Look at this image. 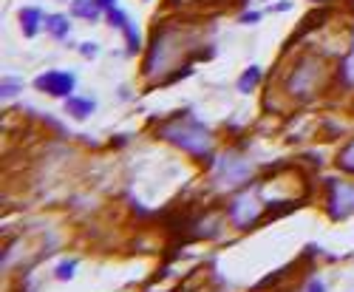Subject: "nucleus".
I'll list each match as a JSON object with an SVG mask.
<instances>
[{
    "instance_id": "nucleus-1",
    "label": "nucleus",
    "mask_w": 354,
    "mask_h": 292,
    "mask_svg": "<svg viewBox=\"0 0 354 292\" xmlns=\"http://www.w3.org/2000/svg\"><path fill=\"white\" fill-rule=\"evenodd\" d=\"M196 43L193 32L182 23H162L153 28L151 43H147L145 60H142V77L151 82H165L167 74L182 63V57Z\"/></svg>"
},
{
    "instance_id": "nucleus-2",
    "label": "nucleus",
    "mask_w": 354,
    "mask_h": 292,
    "mask_svg": "<svg viewBox=\"0 0 354 292\" xmlns=\"http://www.w3.org/2000/svg\"><path fill=\"white\" fill-rule=\"evenodd\" d=\"M159 139L176 145V148L193 156L196 162L213 165V134L204 122H198L196 116H173V120L162 122Z\"/></svg>"
},
{
    "instance_id": "nucleus-3",
    "label": "nucleus",
    "mask_w": 354,
    "mask_h": 292,
    "mask_svg": "<svg viewBox=\"0 0 354 292\" xmlns=\"http://www.w3.org/2000/svg\"><path fill=\"white\" fill-rule=\"evenodd\" d=\"M326 60H323L320 54L315 51H304L298 60H295V66L286 71L283 77V91L298 100V102H309L317 97L323 80H326Z\"/></svg>"
},
{
    "instance_id": "nucleus-4",
    "label": "nucleus",
    "mask_w": 354,
    "mask_h": 292,
    "mask_svg": "<svg viewBox=\"0 0 354 292\" xmlns=\"http://www.w3.org/2000/svg\"><path fill=\"white\" fill-rule=\"evenodd\" d=\"M210 170H213V182H216V188H224V190H241V188L252 179L255 165H252L241 151L227 148L221 156L213 159Z\"/></svg>"
},
{
    "instance_id": "nucleus-5",
    "label": "nucleus",
    "mask_w": 354,
    "mask_h": 292,
    "mask_svg": "<svg viewBox=\"0 0 354 292\" xmlns=\"http://www.w3.org/2000/svg\"><path fill=\"white\" fill-rule=\"evenodd\" d=\"M261 213H263V199H261V188H255V185L241 188L227 204V219L241 232H247L261 219Z\"/></svg>"
},
{
    "instance_id": "nucleus-6",
    "label": "nucleus",
    "mask_w": 354,
    "mask_h": 292,
    "mask_svg": "<svg viewBox=\"0 0 354 292\" xmlns=\"http://www.w3.org/2000/svg\"><path fill=\"white\" fill-rule=\"evenodd\" d=\"M326 185V213L335 221L354 216V185L340 179H323Z\"/></svg>"
},
{
    "instance_id": "nucleus-7",
    "label": "nucleus",
    "mask_w": 354,
    "mask_h": 292,
    "mask_svg": "<svg viewBox=\"0 0 354 292\" xmlns=\"http://www.w3.org/2000/svg\"><path fill=\"white\" fill-rule=\"evenodd\" d=\"M35 89L46 97H54V100H68L74 91H77V74L66 71V69H51V71H43L37 80H35Z\"/></svg>"
},
{
    "instance_id": "nucleus-8",
    "label": "nucleus",
    "mask_w": 354,
    "mask_h": 292,
    "mask_svg": "<svg viewBox=\"0 0 354 292\" xmlns=\"http://www.w3.org/2000/svg\"><path fill=\"white\" fill-rule=\"evenodd\" d=\"M17 20H20V32H23V37H37L40 35V28H46V17H43V12L37 9V6H23L20 12H17Z\"/></svg>"
},
{
    "instance_id": "nucleus-9",
    "label": "nucleus",
    "mask_w": 354,
    "mask_h": 292,
    "mask_svg": "<svg viewBox=\"0 0 354 292\" xmlns=\"http://www.w3.org/2000/svg\"><path fill=\"white\" fill-rule=\"evenodd\" d=\"M63 108H66V113L68 116H74V120H88L94 111H97V100H91V97H80V94H71L68 100H63Z\"/></svg>"
},
{
    "instance_id": "nucleus-10",
    "label": "nucleus",
    "mask_w": 354,
    "mask_h": 292,
    "mask_svg": "<svg viewBox=\"0 0 354 292\" xmlns=\"http://www.w3.org/2000/svg\"><path fill=\"white\" fill-rule=\"evenodd\" d=\"M337 85L346 91H354V32H351V43H348V51L337 66Z\"/></svg>"
},
{
    "instance_id": "nucleus-11",
    "label": "nucleus",
    "mask_w": 354,
    "mask_h": 292,
    "mask_svg": "<svg viewBox=\"0 0 354 292\" xmlns=\"http://www.w3.org/2000/svg\"><path fill=\"white\" fill-rule=\"evenodd\" d=\"M68 12L74 17H80V20H88V23H97L105 15V9L100 6V0H71Z\"/></svg>"
},
{
    "instance_id": "nucleus-12",
    "label": "nucleus",
    "mask_w": 354,
    "mask_h": 292,
    "mask_svg": "<svg viewBox=\"0 0 354 292\" xmlns=\"http://www.w3.org/2000/svg\"><path fill=\"white\" fill-rule=\"evenodd\" d=\"M46 32L51 40H68L71 35V17L63 15V12H54L46 17Z\"/></svg>"
},
{
    "instance_id": "nucleus-13",
    "label": "nucleus",
    "mask_w": 354,
    "mask_h": 292,
    "mask_svg": "<svg viewBox=\"0 0 354 292\" xmlns=\"http://www.w3.org/2000/svg\"><path fill=\"white\" fill-rule=\"evenodd\" d=\"M261 80H263V69L261 66H247L244 74L239 77V82H235V89H239L241 94H252L261 85Z\"/></svg>"
},
{
    "instance_id": "nucleus-14",
    "label": "nucleus",
    "mask_w": 354,
    "mask_h": 292,
    "mask_svg": "<svg viewBox=\"0 0 354 292\" xmlns=\"http://www.w3.org/2000/svg\"><path fill=\"white\" fill-rule=\"evenodd\" d=\"M326 17H329V12H326V9H315V12H309V15L301 20V26H298V37H304V35L315 32L317 26L326 23Z\"/></svg>"
},
{
    "instance_id": "nucleus-15",
    "label": "nucleus",
    "mask_w": 354,
    "mask_h": 292,
    "mask_svg": "<svg viewBox=\"0 0 354 292\" xmlns=\"http://www.w3.org/2000/svg\"><path fill=\"white\" fill-rule=\"evenodd\" d=\"M337 167H340V173H346V176H354V139H348L343 148H340Z\"/></svg>"
},
{
    "instance_id": "nucleus-16",
    "label": "nucleus",
    "mask_w": 354,
    "mask_h": 292,
    "mask_svg": "<svg viewBox=\"0 0 354 292\" xmlns=\"http://www.w3.org/2000/svg\"><path fill=\"white\" fill-rule=\"evenodd\" d=\"M80 267V261L77 258H63V261H57V267H54V278L57 281H71L74 273Z\"/></svg>"
},
{
    "instance_id": "nucleus-17",
    "label": "nucleus",
    "mask_w": 354,
    "mask_h": 292,
    "mask_svg": "<svg viewBox=\"0 0 354 292\" xmlns=\"http://www.w3.org/2000/svg\"><path fill=\"white\" fill-rule=\"evenodd\" d=\"M122 35H125L128 51H131V54H136V51L142 48V35H139V28H136V23H133V20H131V23L122 28Z\"/></svg>"
},
{
    "instance_id": "nucleus-18",
    "label": "nucleus",
    "mask_w": 354,
    "mask_h": 292,
    "mask_svg": "<svg viewBox=\"0 0 354 292\" xmlns=\"http://www.w3.org/2000/svg\"><path fill=\"white\" fill-rule=\"evenodd\" d=\"M105 17H108V23L113 26V28H120V32H122V28L131 23V17H128V12L125 9H120V6H113V9H108L105 12Z\"/></svg>"
},
{
    "instance_id": "nucleus-19",
    "label": "nucleus",
    "mask_w": 354,
    "mask_h": 292,
    "mask_svg": "<svg viewBox=\"0 0 354 292\" xmlns=\"http://www.w3.org/2000/svg\"><path fill=\"white\" fill-rule=\"evenodd\" d=\"M23 91V82L17 77H3V85H0V94H3V100H12Z\"/></svg>"
},
{
    "instance_id": "nucleus-20",
    "label": "nucleus",
    "mask_w": 354,
    "mask_h": 292,
    "mask_svg": "<svg viewBox=\"0 0 354 292\" xmlns=\"http://www.w3.org/2000/svg\"><path fill=\"white\" fill-rule=\"evenodd\" d=\"M80 54L85 57V60H97V57H100V46L97 43H82L80 46Z\"/></svg>"
},
{
    "instance_id": "nucleus-21",
    "label": "nucleus",
    "mask_w": 354,
    "mask_h": 292,
    "mask_svg": "<svg viewBox=\"0 0 354 292\" xmlns=\"http://www.w3.org/2000/svg\"><path fill=\"white\" fill-rule=\"evenodd\" d=\"M239 20H241L244 26H252V23H258V20H261V12H244Z\"/></svg>"
},
{
    "instance_id": "nucleus-22",
    "label": "nucleus",
    "mask_w": 354,
    "mask_h": 292,
    "mask_svg": "<svg viewBox=\"0 0 354 292\" xmlns=\"http://www.w3.org/2000/svg\"><path fill=\"white\" fill-rule=\"evenodd\" d=\"M304 292H329V289H326V284H323V281H309L304 286Z\"/></svg>"
},
{
    "instance_id": "nucleus-23",
    "label": "nucleus",
    "mask_w": 354,
    "mask_h": 292,
    "mask_svg": "<svg viewBox=\"0 0 354 292\" xmlns=\"http://www.w3.org/2000/svg\"><path fill=\"white\" fill-rule=\"evenodd\" d=\"M272 12H292V0H281V3L272 6Z\"/></svg>"
},
{
    "instance_id": "nucleus-24",
    "label": "nucleus",
    "mask_w": 354,
    "mask_h": 292,
    "mask_svg": "<svg viewBox=\"0 0 354 292\" xmlns=\"http://www.w3.org/2000/svg\"><path fill=\"white\" fill-rule=\"evenodd\" d=\"M116 3H120V0H100V6H102L105 12H108V9H113Z\"/></svg>"
},
{
    "instance_id": "nucleus-25",
    "label": "nucleus",
    "mask_w": 354,
    "mask_h": 292,
    "mask_svg": "<svg viewBox=\"0 0 354 292\" xmlns=\"http://www.w3.org/2000/svg\"><path fill=\"white\" fill-rule=\"evenodd\" d=\"M312 3H323V0H312Z\"/></svg>"
},
{
    "instance_id": "nucleus-26",
    "label": "nucleus",
    "mask_w": 354,
    "mask_h": 292,
    "mask_svg": "<svg viewBox=\"0 0 354 292\" xmlns=\"http://www.w3.org/2000/svg\"><path fill=\"white\" fill-rule=\"evenodd\" d=\"M351 3H354V0H351Z\"/></svg>"
}]
</instances>
